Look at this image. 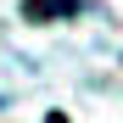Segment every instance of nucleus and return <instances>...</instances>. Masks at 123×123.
Instances as JSON below:
<instances>
[{
	"instance_id": "nucleus-1",
	"label": "nucleus",
	"mask_w": 123,
	"mask_h": 123,
	"mask_svg": "<svg viewBox=\"0 0 123 123\" xmlns=\"http://www.w3.org/2000/svg\"><path fill=\"white\" fill-rule=\"evenodd\" d=\"M84 11V0H23V17L34 23H50V17H78Z\"/></svg>"
}]
</instances>
